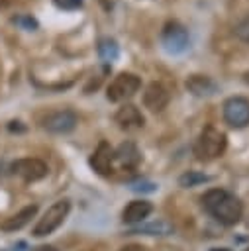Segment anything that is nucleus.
Instances as JSON below:
<instances>
[{"label": "nucleus", "instance_id": "1", "mask_svg": "<svg viewBox=\"0 0 249 251\" xmlns=\"http://www.w3.org/2000/svg\"><path fill=\"white\" fill-rule=\"evenodd\" d=\"M202 206L214 220H218L224 226H235L243 214V206H241L239 198H235L231 192H227L224 188L208 190L202 196Z\"/></svg>", "mask_w": 249, "mask_h": 251}, {"label": "nucleus", "instance_id": "2", "mask_svg": "<svg viewBox=\"0 0 249 251\" xmlns=\"http://www.w3.org/2000/svg\"><path fill=\"white\" fill-rule=\"evenodd\" d=\"M225 145H227L225 133L214 126H208L200 131V135L194 143V155L200 161H210V159L220 157L225 151Z\"/></svg>", "mask_w": 249, "mask_h": 251}, {"label": "nucleus", "instance_id": "3", "mask_svg": "<svg viewBox=\"0 0 249 251\" xmlns=\"http://www.w3.org/2000/svg\"><path fill=\"white\" fill-rule=\"evenodd\" d=\"M69 210H71V202H69L67 198L57 200V202L51 204V206L47 208V212L39 218V222L35 224V227H33L31 233H33L35 237H43V235L53 233V231L65 222V218L69 216Z\"/></svg>", "mask_w": 249, "mask_h": 251}, {"label": "nucleus", "instance_id": "4", "mask_svg": "<svg viewBox=\"0 0 249 251\" xmlns=\"http://www.w3.org/2000/svg\"><path fill=\"white\" fill-rule=\"evenodd\" d=\"M141 86V80L137 75L133 73H120L118 76H114V80L108 84L106 96L110 102H124L127 98H131Z\"/></svg>", "mask_w": 249, "mask_h": 251}, {"label": "nucleus", "instance_id": "5", "mask_svg": "<svg viewBox=\"0 0 249 251\" xmlns=\"http://www.w3.org/2000/svg\"><path fill=\"white\" fill-rule=\"evenodd\" d=\"M161 43L165 47V51L173 53V55H178V53H184L188 49V31L182 24L178 22H169L165 24L163 31H161Z\"/></svg>", "mask_w": 249, "mask_h": 251}, {"label": "nucleus", "instance_id": "6", "mask_svg": "<svg viewBox=\"0 0 249 251\" xmlns=\"http://www.w3.org/2000/svg\"><path fill=\"white\" fill-rule=\"evenodd\" d=\"M224 120L231 127H245L249 124V100L243 96H231L224 102Z\"/></svg>", "mask_w": 249, "mask_h": 251}, {"label": "nucleus", "instance_id": "7", "mask_svg": "<svg viewBox=\"0 0 249 251\" xmlns=\"http://www.w3.org/2000/svg\"><path fill=\"white\" fill-rule=\"evenodd\" d=\"M41 126L51 133H69L76 126V114L73 110H55L41 120Z\"/></svg>", "mask_w": 249, "mask_h": 251}, {"label": "nucleus", "instance_id": "8", "mask_svg": "<svg viewBox=\"0 0 249 251\" xmlns=\"http://www.w3.org/2000/svg\"><path fill=\"white\" fill-rule=\"evenodd\" d=\"M12 173L22 176L24 180H39L47 175V163H43L37 157H25V159H18L12 163Z\"/></svg>", "mask_w": 249, "mask_h": 251}, {"label": "nucleus", "instance_id": "9", "mask_svg": "<svg viewBox=\"0 0 249 251\" xmlns=\"http://www.w3.org/2000/svg\"><path fill=\"white\" fill-rule=\"evenodd\" d=\"M90 167L102 176H110L114 173V149L110 147L108 141L98 143V147L90 157Z\"/></svg>", "mask_w": 249, "mask_h": 251}, {"label": "nucleus", "instance_id": "10", "mask_svg": "<svg viewBox=\"0 0 249 251\" xmlns=\"http://www.w3.org/2000/svg\"><path fill=\"white\" fill-rule=\"evenodd\" d=\"M169 90L161 84V82H151L145 92H143V104L145 108H149L151 112H161L167 108L169 104Z\"/></svg>", "mask_w": 249, "mask_h": 251}, {"label": "nucleus", "instance_id": "11", "mask_svg": "<svg viewBox=\"0 0 249 251\" xmlns=\"http://www.w3.org/2000/svg\"><path fill=\"white\" fill-rule=\"evenodd\" d=\"M114 120H116V124H118L122 129H125V131L135 129V127H141L143 122H145L143 114H141L139 108L133 106V104H125V106H122V108L116 112Z\"/></svg>", "mask_w": 249, "mask_h": 251}, {"label": "nucleus", "instance_id": "12", "mask_svg": "<svg viewBox=\"0 0 249 251\" xmlns=\"http://www.w3.org/2000/svg\"><path fill=\"white\" fill-rule=\"evenodd\" d=\"M139 159H141V155H139L135 143H131V141L120 143V147L114 151V161H116L122 169H127V171L135 169L137 163H139Z\"/></svg>", "mask_w": 249, "mask_h": 251}, {"label": "nucleus", "instance_id": "13", "mask_svg": "<svg viewBox=\"0 0 249 251\" xmlns=\"http://www.w3.org/2000/svg\"><path fill=\"white\" fill-rule=\"evenodd\" d=\"M151 210H153L151 202H147V200H131L122 212V222L124 224H139L151 214Z\"/></svg>", "mask_w": 249, "mask_h": 251}, {"label": "nucleus", "instance_id": "14", "mask_svg": "<svg viewBox=\"0 0 249 251\" xmlns=\"http://www.w3.org/2000/svg\"><path fill=\"white\" fill-rule=\"evenodd\" d=\"M186 88L196 96H210L218 90V84L206 75H190L186 78Z\"/></svg>", "mask_w": 249, "mask_h": 251}, {"label": "nucleus", "instance_id": "15", "mask_svg": "<svg viewBox=\"0 0 249 251\" xmlns=\"http://www.w3.org/2000/svg\"><path fill=\"white\" fill-rule=\"evenodd\" d=\"M35 212H37V206L35 204H31V206H25L24 210H20L18 214H14V216H10V218H6L2 224H0V227L4 229V231H16V229H22L33 216H35Z\"/></svg>", "mask_w": 249, "mask_h": 251}, {"label": "nucleus", "instance_id": "16", "mask_svg": "<svg viewBox=\"0 0 249 251\" xmlns=\"http://www.w3.org/2000/svg\"><path fill=\"white\" fill-rule=\"evenodd\" d=\"M118 53H120V49H118V43L114 39L104 37V39L98 41V55H100L102 61H106V63L116 61L118 59Z\"/></svg>", "mask_w": 249, "mask_h": 251}, {"label": "nucleus", "instance_id": "17", "mask_svg": "<svg viewBox=\"0 0 249 251\" xmlns=\"http://www.w3.org/2000/svg\"><path fill=\"white\" fill-rule=\"evenodd\" d=\"M171 231H173V227L163 220L153 222L149 226H139L137 229H131V233H147V235H169Z\"/></svg>", "mask_w": 249, "mask_h": 251}, {"label": "nucleus", "instance_id": "18", "mask_svg": "<svg viewBox=\"0 0 249 251\" xmlns=\"http://www.w3.org/2000/svg\"><path fill=\"white\" fill-rule=\"evenodd\" d=\"M208 180H210L208 175L198 173V171H188V173H184V175L178 178V184L184 186V188H188V186H196V184H200V182H208Z\"/></svg>", "mask_w": 249, "mask_h": 251}, {"label": "nucleus", "instance_id": "19", "mask_svg": "<svg viewBox=\"0 0 249 251\" xmlns=\"http://www.w3.org/2000/svg\"><path fill=\"white\" fill-rule=\"evenodd\" d=\"M233 31H235V35H237L241 41L249 43V16H247V18H243L241 22H237Z\"/></svg>", "mask_w": 249, "mask_h": 251}, {"label": "nucleus", "instance_id": "20", "mask_svg": "<svg viewBox=\"0 0 249 251\" xmlns=\"http://www.w3.org/2000/svg\"><path fill=\"white\" fill-rule=\"evenodd\" d=\"M53 4L61 10H78L82 6V0H53Z\"/></svg>", "mask_w": 249, "mask_h": 251}, {"label": "nucleus", "instance_id": "21", "mask_svg": "<svg viewBox=\"0 0 249 251\" xmlns=\"http://www.w3.org/2000/svg\"><path fill=\"white\" fill-rule=\"evenodd\" d=\"M120 251H151V249L141 245V243H129V245H124Z\"/></svg>", "mask_w": 249, "mask_h": 251}, {"label": "nucleus", "instance_id": "22", "mask_svg": "<svg viewBox=\"0 0 249 251\" xmlns=\"http://www.w3.org/2000/svg\"><path fill=\"white\" fill-rule=\"evenodd\" d=\"M14 22L24 24L25 27H35V20H31V18H18V20H14Z\"/></svg>", "mask_w": 249, "mask_h": 251}, {"label": "nucleus", "instance_id": "23", "mask_svg": "<svg viewBox=\"0 0 249 251\" xmlns=\"http://www.w3.org/2000/svg\"><path fill=\"white\" fill-rule=\"evenodd\" d=\"M131 188H133V190H153L155 184H143V186H141V182H135Z\"/></svg>", "mask_w": 249, "mask_h": 251}, {"label": "nucleus", "instance_id": "24", "mask_svg": "<svg viewBox=\"0 0 249 251\" xmlns=\"http://www.w3.org/2000/svg\"><path fill=\"white\" fill-rule=\"evenodd\" d=\"M35 251H57L55 247H51V245H41V247H37Z\"/></svg>", "mask_w": 249, "mask_h": 251}, {"label": "nucleus", "instance_id": "25", "mask_svg": "<svg viewBox=\"0 0 249 251\" xmlns=\"http://www.w3.org/2000/svg\"><path fill=\"white\" fill-rule=\"evenodd\" d=\"M212 251H227V249H224V247H222V249H212Z\"/></svg>", "mask_w": 249, "mask_h": 251}, {"label": "nucleus", "instance_id": "26", "mask_svg": "<svg viewBox=\"0 0 249 251\" xmlns=\"http://www.w3.org/2000/svg\"><path fill=\"white\" fill-rule=\"evenodd\" d=\"M245 80H247V82H249V73H247V75H245Z\"/></svg>", "mask_w": 249, "mask_h": 251}, {"label": "nucleus", "instance_id": "27", "mask_svg": "<svg viewBox=\"0 0 249 251\" xmlns=\"http://www.w3.org/2000/svg\"><path fill=\"white\" fill-rule=\"evenodd\" d=\"M245 251H249V247H247V249H245Z\"/></svg>", "mask_w": 249, "mask_h": 251}]
</instances>
